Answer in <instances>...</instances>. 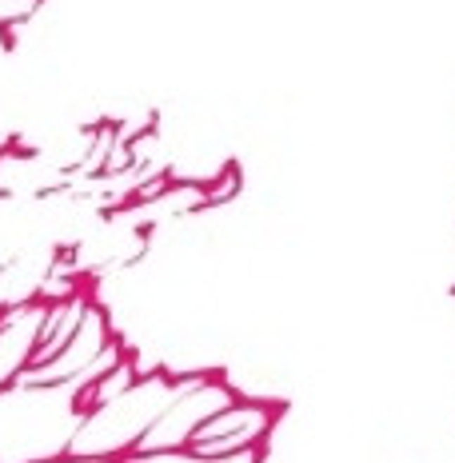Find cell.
Segmentation results:
<instances>
[{
	"instance_id": "obj_1",
	"label": "cell",
	"mask_w": 455,
	"mask_h": 463,
	"mask_svg": "<svg viewBox=\"0 0 455 463\" xmlns=\"http://www.w3.org/2000/svg\"><path fill=\"white\" fill-rule=\"evenodd\" d=\"M44 4L49 0H0V28H16L20 32Z\"/></svg>"
},
{
	"instance_id": "obj_2",
	"label": "cell",
	"mask_w": 455,
	"mask_h": 463,
	"mask_svg": "<svg viewBox=\"0 0 455 463\" xmlns=\"http://www.w3.org/2000/svg\"><path fill=\"white\" fill-rule=\"evenodd\" d=\"M447 296H451V300H455V280H451V284H447Z\"/></svg>"
}]
</instances>
